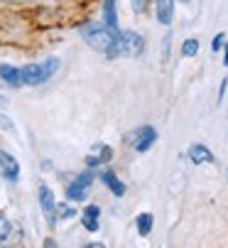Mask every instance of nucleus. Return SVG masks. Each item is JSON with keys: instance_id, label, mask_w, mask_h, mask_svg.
Returning <instances> with one entry per match:
<instances>
[{"instance_id": "obj_1", "label": "nucleus", "mask_w": 228, "mask_h": 248, "mask_svg": "<svg viewBox=\"0 0 228 248\" xmlns=\"http://www.w3.org/2000/svg\"><path fill=\"white\" fill-rule=\"evenodd\" d=\"M145 52V37L133 30H118L116 34V42L108 47V57L116 59V57H137Z\"/></svg>"}, {"instance_id": "obj_2", "label": "nucleus", "mask_w": 228, "mask_h": 248, "mask_svg": "<svg viewBox=\"0 0 228 248\" xmlns=\"http://www.w3.org/2000/svg\"><path fill=\"white\" fill-rule=\"evenodd\" d=\"M79 32H81L84 42H86L91 49H98V52H108V47L116 42V34H118V30H110L106 22H103V25H98V22H86Z\"/></svg>"}, {"instance_id": "obj_3", "label": "nucleus", "mask_w": 228, "mask_h": 248, "mask_svg": "<svg viewBox=\"0 0 228 248\" xmlns=\"http://www.w3.org/2000/svg\"><path fill=\"white\" fill-rule=\"evenodd\" d=\"M59 59L57 57H49L47 62H42V64H27L25 69H22V79H25V86H40V84H45L47 79H52V74L59 69Z\"/></svg>"}, {"instance_id": "obj_4", "label": "nucleus", "mask_w": 228, "mask_h": 248, "mask_svg": "<svg viewBox=\"0 0 228 248\" xmlns=\"http://www.w3.org/2000/svg\"><path fill=\"white\" fill-rule=\"evenodd\" d=\"M91 182H93V172H91V170H89V172H81V174L74 180V185L66 187V197H69L71 202H84V199L89 197Z\"/></svg>"}, {"instance_id": "obj_5", "label": "nucleus", "mask_w": 228, "mask_h": 248, "mask_svg": "<svg viewBox=\"0 0 228 248\" xmlns=\"http://www.w3.org/2000/svg\"><path fill=\"white\" fill-rule=\"evenodd\" d=\"M130 143L137 153H145L152 148V143H157V130L152 125H140L133 135H130Z\"/></svg>"}, {"instance_id": "obj_6", "label": "nucleus", "mask_w": 228, "mask_h": 248, "mask_svg": "<svg viewBox=\"0 0 228 248\" xmlns=\"http://www.w3.org/2000/svg\"><path fill=\"white\" fill-rule=\"evenodd\" d=\"M0 177L8 180V182H17L20 180V162L10 153H3V150H0Z\"/></svg>"}, {"instance_id": "obj_7", "label": "nucleus", "mask_w": 228, "mask_h": 248, "mask_svg": "<svg viewBox=\"0 0 228 248\" xmlns=\"http://www.w3.org/2000/svg\"><path fill=\"white\" fill-rule=\"evenodd\" d=\"M40 206H42V211L47 214L49 224H57V214H54V209H57V199H54V192H52L47 185H42V187H40Z\"/></svg>"}, {"instance_id": "obj_8", "label": "nucleus", "mask_w": 228, "mask_h": 248, "mask_svg": "<svg viewBox=\"0 0 228 248\" xmlns=\"http://www.w3.org/2000/svg\"><path fill=\"white\" fill-rule=\"evenodd\" d=\"M0 79L10 86H25V79H22V69H15L10 64H0Z\"/></svg>"}, {"instance_id": "obj_9", "label": "nucleus", "mask_w": 228, "mask_h": 248, "mask_svg": "<svg viewBox=\"0 0 228 248\" xmlns=\"http://www.w3.org/2000/svg\"><path fill=\"white\" fill-rule=\"evenodd\" d=\"M189 160L197 162V165H206V162H213V153L201 145V143H194L192 148H189Z\"/></svg>"}, {"instance_id": "obj_10", "label": "nucleus", "mask_w": 228, "mask_h": 248, "mask_svg": "<svg viewBox=\"0 0 228 248\" xmlns=\"http://www.w3.org/2000/svg\"><path fill=\"white\" fill-rule=\"evenodd\" d=\"M98 217H101V209L96 204H89L81 214V224L86 231H98Z\"/></svg>"}, {"instance_id": "obj_11", "label": "nucleus", "mask_w": 228, "mask_h": 248, "mask_svg": "<svg viewBox=\"0 0 228 248\" xmlns=\"http://www.w3.org/2000/svg\"><path fill=\"white\" fill-rule=\"evenodd\" d=\"M101 182L113 192V194H116V197H123L125 194V185L118 180V174H113L110 170H106V172H101Z\"/></svg>"}, {"instance_id": "obj_12", "label": "nucleus", "mask_w": 228, "mask_h": 248, "mask_svg": "<svg viewBox=\"0 0 228 248\" xmlns=\"http://www.w3.org/2000/svg\"><path fill=\"white\" fill-rule=\"evenodd\" d=\"M110 157H113V150H110L108 145H103V143H101V145L96 148V153L86 157V165H89V167H98V165L108 162Z\"/></svg>"}, {"instance_id": "obj_13", "label": "nucleus", "mask_w": 228, "mask_h": 248, "mask_svg": "<svg viewBox=\"0 0 228 248\" xmlns=\"http://www.w3.org/2000/svg\"><path fill=\"white\" fill-rule=\"evenodd\" d=\"M174 15V0H157V22L169 25Z\"/></svg>"}, {"instance_id": "obj_14", "label": "nucleus", "mask_w": 228, "mask_h": 248, "mask_svg": "<svg viewBox=\"0 0 228 248\" xmlns=\"http://www.w3.org/2000/svg\"><path fill=\"white\" fill-rule=\"evenodd\" d=\"M103 22L110 30H118V13H116V0H103Z\"/></svg>"}, {"instance_id": "obj_15", "label": "nucleus", "mask_w": 228, "mask_h": 248, "mask_svg": "<svg viewBox=\"0 0 228 248\" xmlns=\"http://www.w3.org/2000/svg\"><path fill=\"white\" fill-rule=\"evenodd\" d=\"M135 224H137V233L140 236H147L152 231V214H147V211H145V214H140L135 219Z\"/></svg>"}, {"instance_id": "obj_16", "label": "nucleus", "mask_w": 228, "mask_h": 248, "mask_svg": "<svg viewBox=\"0 0 228 248\" xmlns=\"http://www.w3.org/2000/svg\"><path fill=\"white\" fill-rule=\"evenodd\" d=\"M182 54H184V57H197V54H199V40L189 37V40L182 45Z\"/></svg>"}, {"instance_id": "obj_17", "label": "nucleus", "mask_w": 228, "mask_h": 248, "mask_svg": "<svg viewBox=\"0 0 228 248\" xmlns=\"http://www.w3.org/2000/svg\"><path fill=\"white\" fill-rule=\"evenodd\" d=\"M76 211L69 206V204H59L57 206V221H64V219H69V217H74Z\"/></svg>"}, {"instance_id": "obj_18", "label": "nucleus", "mask_w": 228, "mask_h": 248, "mask_svg": "<svg viewBox=\"0 0 228 248\" xmlns=\"http://www.w3.org/2000/svg\"><path fill=\"white\" fill-rule=\"evenodd\" d=\"M8 233H10V221H8L3 214H0V243L8 238Z\"/></svg>"}, {"instance_id": "obj_19", "label": "nucleus", "mask_w": 228, "mask_h": 248, "mask_svg": "<svg viewBox=\"0 0 228 248\" xmlns=\"http://www.w3.org/2000/svg\"><path fill=\"white\" fill-rule=\"evenodd\" d=\"M223 45H226V34H223V32H218L216 37H213V42H211V52H213V54H216V52H221V47H223Z\"/></svg>"}, {"instance_id": "obj_20", "label": "nucleus", "mask_w": 228, "mask_h": 248, "mask_svg": "<svg viewBox=\"0 0 228 248\" xmlns=\"http://www.w3.org/2000/svg\"><path fill=\"white\" fill-rule=\"evenodd\" d=\"M226 86H228V79H223L221 81V89H218V103L223 101V96H226Z\"/></svg>"}, {"instance_id": "obj_21", "label": "nucleus", "mask_w": 228, "mask_h": 248, "mask_svg": "<svg viewBox=\"0 0 228 248\" xmlns=\"http://www.w3.org/2000/svg\"><path fill=\"white\" fill-rule=\"evenodd\" d=\"M133 10L135 13H142L145 10V0H133Z\"/></svg>"}, {"instance_id": "obj_22", "label": "nucleus", "mask_w": 228, "mask_h": 248, "mask_svg": "<svg viewBox=\"0 0 228 248\" xmlns=\"http://www.w3.org/2000/svg\"><path fill=\"white\" fill-rule=\"evenodd\" d=\"M223 64L228 66V45H223Z\"/></svg>"}, {"instance_id": "obj_23", "label": "nucleus", "mask_w": 228, "mask_h": 248, "mask_svg": "<svg viewBox=\"0 0 228 248\" xmlns=\"http://www.w3.org/2000/svg\"><path fill=\"white\" fill-rule=\"evenodd\" d=\"M182 3H192V0H182Z\"/></svg>"}]
</instances>
